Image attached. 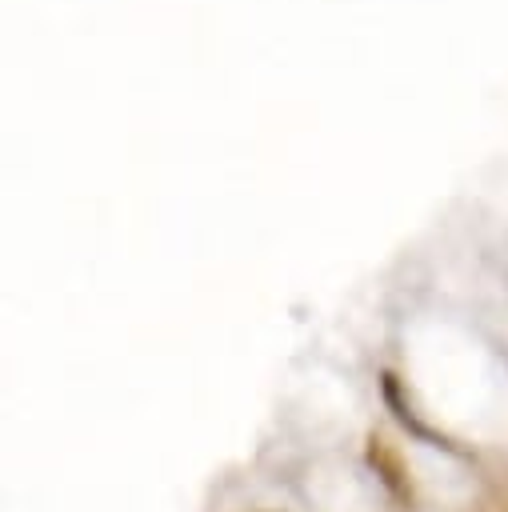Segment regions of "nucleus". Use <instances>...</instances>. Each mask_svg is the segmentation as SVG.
I'll use <instances>...</instances> for the list:
<instances>
[{"label":"nucleus","mask_w":508,"mask_h":512,"mask_svg":"<svg viewBox=\"0 0 508 512\" xmlns=\"http://www.w3.org/2000/svg\"><path fill=\"white\" fill-rule=\"evenodd\" d=\"M380 388H384V404L392 408V416L400 420V428H408V436H416L420 444H432V448H444V452H460L444 432H436L416 408H412V400H408V392H404V384H400V376L396 372H384L380 376Z\"/></svg>","instance_id":"nucleus-1"},{"label":"nucleus","mask_w":508,"mask_h":512,"mask_svg":"<svg viewBox=\"0 0 508 512\" xmlns=\"http://www.w3.org/2000/svg\"><path fill=\"white\" fill-rule=\"evenodd\" d=\"M364 460H368V468H372V476L388 488V496L392 500H400V504H412V480H408V464H404V456L384 440V436H368L364 440Z\"/></svg>","instance_id":"nucleus-2"}]
</instances>
